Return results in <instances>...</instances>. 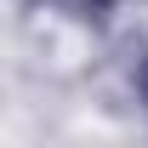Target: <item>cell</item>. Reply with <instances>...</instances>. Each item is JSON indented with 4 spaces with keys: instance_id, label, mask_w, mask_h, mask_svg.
<instances>
[{
    "instance_id": "cell-2",
    "label": "cell",
    "mask_w": 148,
    "mask_h": 148,
    "mask_svg": "<svg viewBox=\"0 0 148 148\" xmlns=\"http://www.w3.org/2000/svg\"><path fill=\"white\" fill-rule=\"evenodd\" d=\"M143 86H148V80H143Z\"/></svg>"
},
{
    "instance_id": "cell-1",
    "label": "cell",
    "mask_w": 148,
    "mask_h": 148,
    "mask_svg": "<svg viewBox=\"0 0 148 148\" xmlns=\"http://www.w3.org/2000/svg\"><path fill=\"white\" fill-rule=\"evenodd\" d=\"M51 6L74 12V17H103V12H108V0H51Z\"/></svg>"
}]
</instances>
